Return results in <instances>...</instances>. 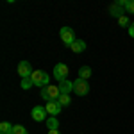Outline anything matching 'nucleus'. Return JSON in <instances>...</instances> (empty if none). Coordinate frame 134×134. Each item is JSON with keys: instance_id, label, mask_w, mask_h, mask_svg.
<instances>
[{"instance_id": "nucleus-21", "label": "nucleus", "mask_w": 134, "mask_h": 134, "mask_svg": "<svg viewBox=\"0 0 134 134\" xmlns=\"http://www.w3.org/2000/svg\"><path fill=\"white\" fill-rule=\"evenodd\" d=\"M48 134H61V132H59L57 129H54V131H48Z\"/></svg>"}, {"instance_id": "nucleus-4", "label": "nucleus", "mask_w": 134, "mask_h": 134, "mask_svg": "<svg viewBox=\"0 0 134 134\" xmlns=\"http://www.w3.org/2000/svg\"><path fill=\"white\" fill-rule=\"evenodd\" d=\"M47 109H45V105H34L31 111V116L34 122H47L48 120V116H47Z\"/></svg>"}, {"instance_id": "nucleus-14", "label": "nucleus", "mask_w": 134, "mask_h": 134, "mask_svg": "<svg viewBox=\"0 0 134 134\" xmlns=\"http://www.w3.org/2000/svg\"><path fill=\"white\" fill-rule=\"evenodd\" d=\"M47 127H48V131H54V129H57V127H59V122H57V118H55V116H48V120H47Z\"/></svg>"}, {"instance_id": "nucleus-3", "label": "nucleus", "mask_w": 134, "mask_h": 134, "mask_svg": "<svg viewBox=\"0 0 134 134\" xmlns=\"http://www.w3.org/2000/svg\"><path fill=\"white\" fill-rule=\"evenodd\" d=\"M68 64H64V63H57L55 66H54V79H57L59 82L61 81H66V77H68Z\"/></svg>"}, {"instance_id": "nucleus-9", "label": "nucleus", "mask_w": 134, "mask_h": 134, "mask_svg": "<svg viewBox=\"0 0 134 134\" xmlns=\"http://www.w3.org/2000/svg\"><path fill=\"white\" fill-rule=\"evenodd\" d=\"M125 7L120 4V2H116V4H111V7H109V13H111V16L114 18H120V16H124L125 14Z\"/></svg>"}, {"instance_id": "nucleus-11", "label": "nucleus", "mask_w": 134, "mask_h": 134, "mask_svg": "<svg viewBox=\"0 0 134 134\" xmlns=\"http://www.w3.org/2000/svg\"><path fill=\"white\" fill-rule=\"evenodd\" d=\"M70 50L75 52V54H81V52L86 50V43H84L82 40H75V41L72 43V47H70Z\"/></svg>"}, {"instance_id": "nucleus-8", "label": "nucleus", "mask_w": 134, "mask_h": 134, "mask_svg": "<svg viewBox=\"0 0 134 134\" xmlns=\"http://www.w3.org/2000/svg\"><path fill=\"white\" fill-rule=\"evenodd\" d=\"M45 109H47V113L50 114V116H55V114L61 113V104L57 102V100H52V102H47L45 104Z\"/></svg>"}, {"instance_id": "nucleus-10", "label": "nucleus", "mask_w": 134, "mask_h": 134, "mask_svg": "<svg viewBox=\"0 0 134 134\" xmlns=\"http://www.w3.org/2000/svg\"><path fill=\"white\" fill-rule=\"evenodd\" d=\"M57 88H59L61 95H70V91H73V82H70V81H61V82L57 84Z\"/></svg>"}, {"instance_id": "nucleus-7", "label": "nucleus", "mask_w": 134, "mask_h": 134, "mask_svg": "<svg viewBox=\"0 0 134 134\" xmlns=\"http://www.w3.org/2000/svg\"><path fill=\"white\" fill-rule=\"evenodd\" d=\"M18 73H20L21 79L31 77L32 73H34V70H32V66H31V63H29V61H20V63H18Z\"/></svg>"}, {"instance_id": "nucleus-6", "label": "nucleus", "mask_w": 134, "mask_h": 134, "mask_svg": "<svg viewBox=\"0 0 134 134\" xmlns=\"http://www.w3.org/2000/svg\"><path fill=\"white\" fill-rule=\"evenodd\" d=\"M59 36H61L63 43H64L66 47H72V43L75 41V34H73V29H70V27H63L61 31H59Z\"/></svg>"}, {"instance_id": "nucleus-17", "label": "nucleus", "mask_w": 134, "mask_h": 134, "mask_svg": "<svg viewBox=\"0 0 134 134\" xmlns=\"http://www.w3.org/2000/svg\"><path fill=\"white\" fill-rule=\"evenodd\" d=\"M32 86H34V82H32L31 77H27V79H21V88H23V90H31Z\"/></svg>"}, {"instance_id": "nucleus-12", "label": "nucleus", "mask_w": 134, "mask_h": 134, "mask_svg": "<svg viewBox=\"0 0 134 134\" xmlns=\"http://www.w3.org/2000/svg\"><path fill=\"white\" fill-rule=\"evenodd\" d=\"M90 77H91V68H90V66H81V68H79V79L88 81Z\"/></svg>"}, {"instance_id": "nucleus-18", "label": "nucleus", "mask_w": 134, "mask_h": 134, "mask_svg": "<svg viewBox=\"0 0 134 134\" xmlns=\"http://www.w3.org/2000/svg\"><path fill=\"white\" fill-rule=\"evenodd\" d=\"M11 134H29V132H27V129H25L23 125H14Z\"/></svg>"}, {"instance_id": "nucleus-13", "label": "nucleus", "mask_w": 134, "mask_h": 134, "mask_svg": "<svg viewBox=\"0 0 134 134\" xmlns=\"http://www.w3.org/2000/svg\"><path fill=\"white\" fill-rule=\"evenodd\" d=\"M13 127L14 125H11L9 122H2L0 124V134H11L13 132Z\"/></svg>"}, {"instance_id": "nucleus-5", "label": "nucleus", "mask_w": 134, "mask_h": 134, "mask_svg": "<svg viewBox=\"0 0 134 134\" xmlns=\"http://www.w3.org/2000/svg\"><path fill=\"white\" fill-rule=\"evenodd\" d=\"M73 91L77 93L79 97L88 95V93H90V84H88V81H84V79H77V81L73 82Z\"/></svg>"}, {"instance_id": "nucleus-16", "label": "nucleus", "mask_w": 134, "mask_h": 134, "mask_svg": "<svg viewBox=\"0 0 134 134\" xmlns=\"http://www.w3.org/2000/svg\"><path fill=\"white\" fill-rule=\"evenodd\" d=\"M57 102L61 104V107H64V105H70L72 98H70V95H61V97L57 98Z\"/></svg>"}, {"instance_id": "nucleus-15", "label": "nucleus", "mask_w": 134, "mask_h": 134, "mask_svg": "<svg viewBox=\"0 0 134 134\" xmlns=\"http://www.w3.org/2000/svg\"><path fill=\"white\" fill-rule=\"evenodd\" d=\"M120 4H122L129 13H132V14H134V0H120Z\"/></svg>"}, {"instance_id": "nucleus-2", "label": "nucleus", "mask_w": 134, "mask_h": 134, "mask_svg": "<svg viewBox=\"0 0 134 134\" xmlns=\"http://www.w3.org/2000/svg\"><path fill=\"white\" fill-rule=\"evenodd\" d=\"M32 82H34V86H48V82H50V75L47 72H43V70H34V73L31 75Z\"/></svg>"}, {"instance_id": "nucleus-20", "label": "nucleus", "mask_w": 134, "mask_h": 134, "mask_svg": "<svg viewBox=\"0 0 134 134\" xmlns=\"http://www.w3.org/2000/svg\"><path fill=\"white\" fill-rule=\"evenodd\" d=\"M129 36L134 38V23H131V27H129Z\"/></svg>"}, {"instance_id": "nucleus-19", "label": "nucleus", "mask_w": 134, "mask_h": 134, "mask_svg": "<svg viewBox=\"0 0 134 134\" xmlns=\"http://www.w3.org/2000/svg\"><path fill=\"white\" fill-rule=\"evenodd\" d=\"M118 23H120V25H122V27H131V23H129V18H127V16H120V18H118Z\"/></svg>"}, {"instance_id": "nucleus-1", "label": "nucleus", "mask_w": 134, "mask_h": 134, "mask_svg": "<svg viewBox=\"0 0 134 134\" xmlns=\"http://www.w3.org/2000/svg\"><path fill=\"white\" fill-rule=\"evenodd\" d=\"M61 97V91L57 86H45L41 88V98L47 100V102H52V100H57Z\"/></svg>"}]
</instances>
